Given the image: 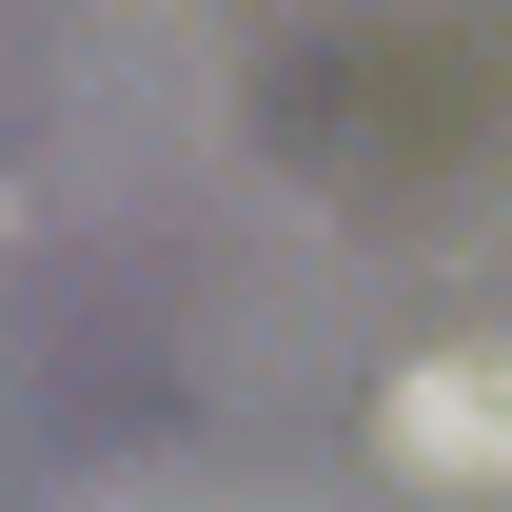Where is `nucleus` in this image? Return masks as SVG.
Here are the masks:
<instances>
[{
    "instance_id": "nucleus-1",
    "label": "nucleus",
    "mask_w": 512,
    "mask_h": 512,
    "mask_svg": "<svg viewBox=\"0 0 512 512\" xmlns=\"http://www.w3.org/2000/svg\"><path fill=\"white\" fill-rule=\"evenodd\" d=\"M394 473H434V493H512V355H414L375 394Z\"/></svg>"
}]
</instances>
